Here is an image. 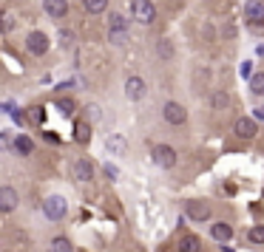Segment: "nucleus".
I'll list each match as a JSON object with an SVG mask.
<instances>
[{
  "label": "nucleus",
  "instance_id": "nucleus-1",
  "mask_svg": "<svg viewBox=\"0 0 264 252\" xmlns=\"http://www.w3.org/2000/svg\"><path fill=\"white\" fill-rule=\"evenodd\" d=\"M131 14L134 20H139L142 26H151L156 20V6L151 0H131Z\"/></svg>",
  "mask_w": 264,
  "mask_h": 252
},
{
  "label": "nucleus",
  "instance_id": "nucleus-2",
  "mask_svg": "<svg viewBox=\"0 0 264 252\" xmlns=\"http://www.w3.org/2000/svg\"><path fill=\"white\" fill-rule=\"evenodd\" d=\"M151 159H153V164L156 167H173L176 164V150L171 148V145H156V148L151 150Z\"/></svg>",
  "mask_w": 264,
  "mask_h": 252
},
{
  "label": "nucleus",
  "instance_id": "nucleus-3",
  "mask_svg": "<svg viewBox=\"0 0 264 252\" xmlns=\"http://www.w3.org/2000/svg\"><path fill=\"white\" fill-rule=\"evenodd\" d=\"M66 198H60V195H48L46 201H43V213H46L48 221H60V218L66 216Z\"/></svg>",
  "mask_w": 264,
  "mask_h": 252
},
{
  "label": "nucleus",
  "instance_id": "nucleus-4",
  "mask_svg": "<svg viewBox=\"0 0 264 252\" xmlns=\"http://www.w3.org/2000/svg\"><path fill=\"white\" fill-rule=\"evenodd\" d=\"M162 116H165V122H168V125H185L188 111H185V105H179V102H165Z\"/></svg>",
  "mask_w": 264,
  "mask_h": 252
},
{
  "label": "nucleus",
  "instance_id": "nucleus-5",
  "mask_svg": "<svg viewBox=\"0 0 264 252\" xmlns=\"http://www.w3.org/2000/svg\"><path fill=\"white\" fill-rule=\"evenodd\" d=\"M185 213H188V218H190V221H207V218H210V207H207L202 198H188Z\"/></svg>",
  "mask_w": 264,
  "mask_h": 252
},
{
  "label": "nucleus",
  "instance_id": "nucleus-6",
  "mask_svg": "<svg viewBox=\"0 0 264 252\" xmlns=\"http://www.w3.org/2000/svg\"><path fill=\"white\" fill-rule=\"evenodd\" d=\"M233 133H236L239 139H253L256 133H259V125H256L253 116H239L236 125H233Z\"/></svg>",
  "mask_w": 264,
  "mask_h": 252
},
{
  "label": "nucleus",
  "instance_id": "nucleus-7",
  "mask_svg": "<svg viewBox=\"0 0 264 252\" xmlns=\"http://www.w3.org/2000/svg\"><path fill=\"white\" fill-rule=\"evenodd\" d=\"M26 48H29L35 57H43L48 51V37L43 34V32H32V34L26 37Z\"/></svg>",
  "mask_w": 264,
  "mask_h": 252
},
{
  "label": "nucleus",
  "instance_id": "nucleus-8",
  "mask_svg": "<svg viewBox=\"0 0 264 252\" xmlns=\"http://www.w3.org/2000/svg\"><path fill=\"white\" fill-rule=\"evenodd\" d=\"M244 17L253 26H264V0H247L244 3Z\"/></svg>",
  "mask_w": 264,
  "mask_h": 252
},
{
  "label": "nucleus",
  "instance_id": "nucleus-9",
  "mask_svg": "<svg viewBox=\"0 0 264 252\" xmlns=\"http://www.w3.org/2000/svg\"><path fill=\"white\" fill-rule=\"evenodd\" d=\"M125 94H128V99H142L145 96V80L142 77H128V82H125Z\"/></svg>",
  "mask_w": 264,
  "mask_h": 252
},
{
  "label": "nucleus",
  "instance_id": "nucleus-10",
  "mask_svg": "<svg viewBox=\"0 0 264 252\" xmlns=\"http://www.w3.org/2000/svg\"><path fill=\"white\" fill-rule=\"evenodd\" d=\"M17 207V190L14 187H0V213H12Z\"/></svg>",
  "mask_w": 264,
  "mask_h": 252
},
{
  "label": "nucleus",
  "instance_id": "nucleus-11",
  "mask_svg": "<svg viewBox=\"0 0 264 252\" xmlns=\"http://www.w3.org/2000/svg\"><path fill=\"white\" fill-rule=\"evenodd\" d=\"M74 176H77L80 182H91L94 179V164L88 159H77L74 161Z\"/></svg>",
  "mask_w": 264,
  "mask_h": 252
},
{
  "label": "nucleus",
  "instance_id": "nucleus-12",
  "mask_svg": "<svg viewBox=\"0 0 264 252\" xmlns=\"http://www.w3.org/2000/svg\"><path fill=\"white\" fill-rule=\"evenodd\" d=\"M210 235H213L219 244H227V241L233 238V227H230V224H225V221H219V224H213V227H210Z\"/></svg>",
  "mask_w": 264,
  "mask_h": 252
},
{
  "label": "nucleus",
  "instance_id": "nucleus-13",
  "mask_svg": "<svg viewBox=\"0 0 264 252\" xmlns=\"http://www.w3.org/2000/svg\"><path fill=\"white\" fill-rule=\"evenodd\" d=\"M43 9H46L51 17H66L69 3H66V0H43Z\"/></svg>",
  "mask_w": 264,
  "mask_h": 252
},
{
  "label": "nucleus",
  "instance_id": "nucleus-14",
  "mask_svg": "<svg viewBox=\"0 0 264 252\" xmlns=\"http://www.w3.org/2000/svg\"><path fill=\"white\" fill-rule=\"evenodd\" d=\"M74 142L77 145H88L91 142V122H77V127H74Z\"/></svg>",
  "mask_w": 264,
  "mask_h": 252
},
{
  "label": "nucleus",
  "instance_id": "nucleus-15",
  "mask_svg": "<svg viewBox=\"0 0 264 252\" xmlns=\"http://www.w3.org/2000/svg\"><path fill=\"white\" fill-rule=\"evenodd\" d=\"M12 145H14V150H17L20 156H29V153L35 150V142H32L29 136H17V139L12 142Z\"/></svg>",
  "mask_w": 264,
  "mask_h": 252
},
{
  "label": "nucleus",
  "instance_id": "nucleus-16",
  "mask_svg": "<svg viewBox=\"0 0 264 252\" xmlns=\"http://www.w3.org/2000/svg\"><path fill=\"white\" fill-rule=\"evenodd\" d=\"M105 148L111 150V153H125V139L122 136H108V142H105Z\"/></svg>",
  "mask_w": 264,
  "mask_h": 252
},
{
  "label": "nucleus",
  "instance_id": "nucleus-17",
  "mask_svg": "<svg viewBox=\"0 0 264 252\" xmlns=\"http://www.w3.org/2000/svg\"><path fill=\"white\" fill-rule=\"evenodd\" d=\"M108 9V0H85V12L88 14H103Z\"/></svg>",
  "mask_w": 264,
  "mask_h": 252
},
{
  "label": "nucleus",
  "instance_id": "nucleus-18",
  "mask_svg": "<svg viewBox=\"0 0 264 252\" xmlns=\"http://www.w3.org/2000/svg\"><path fill=\"white\" fill-rule=\"evenodd\" d=\"M108 29H116V32H128V20L125 17H122V14H111V17H108Z\"/></svg>",
  "mask_w": 264,
  "mask_h": 252
},
{
  "label": "nucleus",
  "instance_id": "nucleus-19",
  "mask_svg": "<svg viewBox=\"0 0 264 252\" xmlns=\"http://www.w3.org/2000/svg\"><path fill=\"white\" fill-rule=\"evenodd\" d=\"M227 102H230V96L225 91H216L213 96H210V105H213L216 111H225V108H227Z\"/></svg>",
  "mask_w": 264,
  "mask_h": 252
},
{
  "label": "nucleus",
  "instance_id": "nucleus-20",
  "mask_svg": "<svg viewBox=\"0 0 264 252\" xmlns=\"http://www.w3.org/2000/svg\"><path fill=\"white\" fill-rule=\"evenodd\" d=\"M250 91L259 94V96L264 94V71H259V74H253L250 77Z\"/></svg>",
  "mask_w": 264,
  "mask_h": 252
},
{
  "label": "nucleus",
  "instance_id": "nucleus-21",
  "mask_svg": "<svg viewBox=\"0 0 264 252\" xmlns=\"http://www.w3.org/2000/svg\"><path fill=\"white\" fill-rule=\"evenodd\" d=\"M179 252H199V241H196L193 235H188V238L179 244Z\"/></svg>",
  "mask_w": 264,
  "mask_h": 252
},
{
  "label": "nucleus",
  "instance_id": "nucleus-22",
  "mask_svg": "<svg viewBox=\"0 0 264 252\" xmlns=\"http://www.w3.org/2000/svg\"><path fill=\"white\" fill-rule=\"evenodd\" d=\"M51 252H71V241L69 238H54L51 241Z\"/></svg>",
  "mask_w": 264,
  "mask_h": 252
},
{
  "label": "nucleus",
  "instance_id": "nucleus-23",
  "mask_svg": "<svg viewBox=\"0 0 264 252\" xmlns=\"http://www.w3.org/2000/svg\"><path fill=\"white\" fill-rule=\"evenodd\" d=\"M108 40L114 43V46H122L128 40V32H116V29H108Z\"/></svg>",
  "mask_w": 264,
  "mask_h": 252
},
{
  "label": "nucleus",
  "instance_id": "nucleus-24",
  "mask_svg": "<svg viewBox=\"0 0 264 252\" xmlns=\"http://www.w3.org/2000/svg\"><path fill=\"white\" fill-rule=\"evenodd\" d=\"M12 29H14V17L6 14V12H0V32L6 34V32H12Z\"/></svg>",
  "mask_w": 264,
  "mask_h": 252
},
{
  "label": "nucleus",
  "instance_id": "nucleus-25",
  "mask_svg": "<svg viewBox=\"0 0 264 252\" xmlns=\"http://www.w3.org/2000/svg\"><path fill=\"white\" fill-rule=\"evenodd\" d=\"M156 51H159V57H162V60H171V57H173V46L168 43V40H159Z\"/></svg>",
  "mask_w": 264,
  "mask_h": 252
},
{
  "label": "nucleus",
  "instance_id": "nucleus-26",
  "mask_svg": "<svg viewBox=\"0 0 264 252\" xmlns=\"http://www.w3.org/2000/svg\"><path fill=\"white\" fill-rule=\"evenodd\" d=\"M247 238H250L253 244H264V227H253L250 232H247Z\"/></svg>",
  "mask_w": 264,
  "mask_h": 252
},
{
  "label": "nucleus",
  "instance_id": "nucleus-27",
  "mask_svg": "<svg viewBox=\"0 0 264 252\" xmlns=\"http://www.w3.org/2000/svg\"><path fill=\"white\" fill-rule=\"evenodd\" d=\"M71 43H74V34H71V32H60V46L71 48Z\"/></svg>",
  "mask_w": 264,
  "mask_h": 252
},
{
  "label": "nucleus",
  "instance_id": "nucleus-28",
  "mask_svg": "<svg viewBox=\"0 0 264 252\" xmlns=\"http://www.w3.org/2000/svg\"><path fill=\"white\" fill-rule=\"evenodd\" d=\"M57 108H60V114H66V116H69L71 111H74V102H71V99H60Z\"/></svg>",
  "mask_w": 264,
  "mask_h": 252
},
{
  "label": "nucleus",
  "instance_id": "nucleus-29",
  "mask_svg": "<svg viewBox=\"0 0 264 252\" xmlns=\"http://www.w3.org/2000/svg\"><path fill=\"white\" fill-rule=\"evenodd\" d=\"M241 77H244V80L253 77V63H241Z\"/></svg>",
  "mask_w": 264,
  "mask_h": 252
},
{
  "label": "nucleus",
  "instance_id": "nucleus-30",
  "mask_svg": "<svg viewBox=\"0 0 264 252\" xmlns=\"http://www.w3.org/2000/svg\"><path fill=\"white\" fill-rule=\"evenodd\" d=\"M12 145V139H9V133H0V150H6Z\"/></svg>",
  "mask_w": 264,
  "mask_h": 252
},
{
  "label": "nucleus",
  "instance_id": "nucleus-31",
  "mask_svg": "<svg viewBox=\"0 0 264 252\" xmlns=\"http://www.w3.org/2000/svg\"><path fill=\"white\" fill-rule=\"evenodd\" d=\"M253 119H262V122H264V105H259V108L253 111Z\"/></svg>",
  "mask_w": 264,
  "mask_h": 252
},
{
  "label": "nucleus",
  "instance_id": "nucleus-32",
  "mask_svg": "<svg viewBox=\"0 0 264 252\" xmlns=\"http://www.w3.org/2000/svg\"><path fill=\"white\" fill-rule=\"evenodd\" d=\"M88 116H91V119H97V116H100V108H97V105H88Z\"/></svg>",
  "mask_w": 264,
  "mask_h": 252
},
{
  "label": "nucleus",
  "instance_id": "nucleus-33",
  "mask_svg": "<svg viewBox=\"0 0 264 252\" xmlns=\"http://www.w3.org/2000/svg\"><path fill=\"white\" fill-rule=\"evenodd\" d=\"M105 173H108V179H116V167H111V164H105Z\"/></svg>",
  "mask_w": 264,
  "mask_h": 252
},
{
  "label": "nucleus",
  "instance_id": "nucleus-34",
  "mask_svg": "<svg viewBox=\"0 0 264 252\" xmlns=\"http://www.w3.org/2000/svg\"><path fill=\"white\" fill-rule=\"evenodd\" d=\"M259 54H262V57H264V46H259Z\"/></svg>",
  "mask_w": 264,
  "mask_h": 252
}]
</instances>
